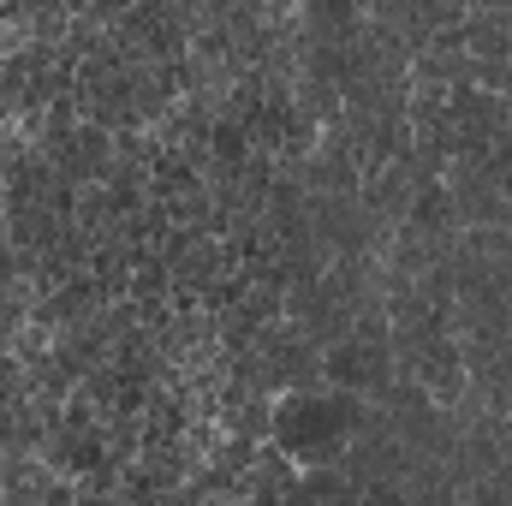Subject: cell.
<instances>
[{"label":"cell","instance_id":"cell-2","mask_svg":"<svg viewBox=\"0 0 512 506\" xmlns=\"http://www.w3.org/2000/svg\"><path fill=\"white\" fill-rule=\"evenodd\" d=\"M292 501H358V483L346 465H298Z\"/></svg>","mask_w":512,"mask_h":506},{"label":"cell","instance_id":"cell-1","mask_svg":"<svg viewBox=\"0 0 512 506\" xmlns=\"http://www.w3.org/2000/svg\"><path fill=\"white\" fill-rule=\"evenodd\" d=\"M370 405L364 393H346V387H286L274 393V423H268V441L292 459V465H340L352 435L370 423Z\"/></svg>","mask_w":512,"mask_h":506}]
</instances>
